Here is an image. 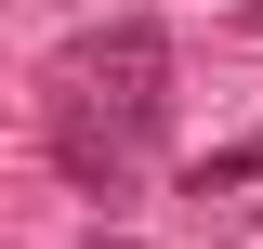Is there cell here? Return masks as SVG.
<instances>
[{
    "label": "cell",
    "instance_id": "2",
    "mask_svg": "<svg viewBox=\"0 0 263 249\" xmlns=\"http://www.w3.org/2000/svg\"><path fill=\"white\" fill-rule=\"evenodd\" d=\"M53 157H66V184H79V197H119L145 144L105 118V92H79V79H66V92H53Z\"/></svg>",
    "mask_w": 263,
    "mask_h": 249
},
{
    "label": "cell",
    "instance_id": "4",
    "mask_svg": "<svg viewBox=\"0 0 263 249\" xmlns=\"http://www.w3.org/2000/svg\"><path fill=\"white\" fill-rule=\"evenodd\" d=\"M250 27H263V0H250Z\"/></svg>",
    "mask_w": 263,
    "mask_h": 249
},
{
    "label": "cell",
    "instance_id": "1",
    "mask_svg": "<svg viewBox=\"0 0 263 249\" xmlns=\"http://www.w3.org/2000/svg\"><path fill=\"white\" fill-rule=\"evenodd\" d=\"M66 79L105 92V118H119L132 144H158V118H171V27L158 13H119V27H92L79 53H66Z\"/></svg>",
    "mask_w": 263,
    "mask_h": 249
},
{
    "label": "cell",
    "instance_id": "3",
    "mask_svg": "<svg viewBox=\"0 0 263 249\" xmlns=\"http://www.w3.org/2000/svg\"><path fill=\"white\" fill-rule=\"evenodd\" d=\"M211 184H263V144H224V157H197V197Z\"/></svg>",
    "mask_w": 263,
    "mask_h": 249
}]
</instances>
